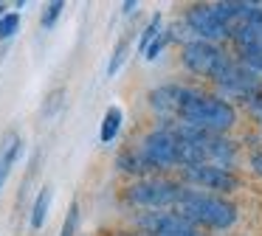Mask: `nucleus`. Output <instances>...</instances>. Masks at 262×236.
Returning <instances> with one entry per match:
<instances>
[{"label":"nucleus","mask_w":262,"mask_h":236,"mask_svg":"<svg viewBox=\"0 0 262 236\" xmlns=\"http://www.w3.org/2000/svg\"><path fill=\"white\" fill-rule=\"evenodd\" d=\"M116 236H144V233H138V230H127V233H116Z\"/></svg>","instance_id":"393cba45"},{"label":"nucleus","mask_w":262,"mask_h":236,"mask_svg":"<svg viewBox=\"0 0 262 236\" xmlns=\"http://www.w3.org/2000/svg\"><path fill=\"white\" fill-rule=\"evenodd\" d=\"M186 96V84H178V82H166L158 84L147 93V104L149 110L158 115V121H175L178 110H181V101Z\"/></svg>","instance_id":"1a4fd4ad"},{"label":"nucleus","mask_w":262,"mask_h":236,"mask_svg":"<svg viewBox=\"0 0 262 236\" xmlns=\"http://www.w3.org/2000/svg\"><path fill=\"white\" fill-rule=\"evenodd\" d=\"M76 230H79V202L74 200L68 205V214H65V222H62L59 236H76Z\"/></svg>","instance_id":"aec40b11"},{"label":"nucleus","mask_w":262,"mask_h":236,"mask_svg":"<svg viewBox=\"0 0 262 236\" xmlns=\"http://www.w3.org/2000/svg\"><path fill=\"white\" fill-rule=\"evenodd\" d=\"M214 87H217V96L220 99H239L245 101L248 96H254L256 90H262V79L256 76V73H251L245 65H239L234 56H228V62L220 67V73H217L214 79Z\"/></svg>","instance_id":"423d86ee"},{"label":"nucleus","mask_w":262,"mask_h":236,"mask_svg":"<svg viewBox=\"0 0 262 236\" xmlns=\"http://www.w3.org/2000/svg\"><path fill=\"white\" fill-rule=\"evenodd\" d=\"M231 42L234 48H251V45H259L262 42V14L254 17V20L243 22V26L231 28Z\"/></svg>","instance_id":"f8f14e48"},{"label":"nucleus","mask_w":262,"mask_h":236,"mask_svg":"<svg viewBox=\"0 0 262 236\" xmlns=\"http://www.w3.org/2000/svg\"><path fill=\"white\" fill-rule=\"evenodd\" d=\"M178 180L186 188H198L206 194H234L239 188V174L234 169H223V166H211V163H200V166H186L178 169Z\"/></svg>","instance_id":"39448f33"},{"label":"nucleus","mask_w":262,"mask_h":236,"mask_svg":"<svg viewBox=\"0 0 262 236\" xmlns=\"http://www.w3.org/2000/svg\"><path fill=\"white\" fill-rule=\"evenodd\" d=\"M144 155V160L155 169V174L172 172V169H181V140L172 129L166 127H155L138 140L136 146Z\"/></svg>","instance_id":"20e7f679"},{"label":"nucleus","mask_w":262,"mask_h":236,"mask_svg":"<svg viewBox=\"0 0 262 236\" xmlns=\"http://www.w3.org/2000/svg\"><path fill=\"white\" fill-rule=\"evenodd\" d=\"M169 42H172V37H169V31H166V28H164V31H161V37L155 39V42L149 45L147 51H144V59H147V62L158 59V56H161V54H164V51H166V45H169Z\"/></svg>","instance_id":"412c9836"},{"label":"nucleus","mask_w":262,"mask_h":236,"mask_svg":"<svg viewBox=\"0 0 262 236\" xmlns=\"http://www.w3.org/2000/svg\"><path fill=\"white\" fill-rule=\"evenodd\" d=\"M226 51L214 42H203V39H192V42L181 45V65L186 67L189 73L194 76H203V79H214L220 73V67L228 62Z\"/></svg>","instance_id":"0eeeda50"},{"label":"nucleus","mask_w":262,"mask_h":236,"mask_svg":"<svg viewBox=\"0 0 262 236\" xmlns=\"http://www.w3.org/2000/svg\"><path fill=\"white\" fill-rule=\"evenodd\" d=\"M136 9H138V3H136V0H127V3H121V14H133Z\"/></svg>","instance_id":"b1692460"},{"label":"nucleus","mask_w":262,"mask_h":236,"mask_svg":"<svg viewBox=\"0 0 262 236\" xmlns=\"http://www.w3.org/2000/svg\"><path fill=\"white\" fill-rule=\"evenodd\" d=\"M3 9H6V6H3V3H0V17H3V14H6V11H3Z\"/></svg>","instance_id":"bb28decb"},{"label":"nucleus","mask_w":262,"mask_h":236,"mask_svg":"<svg viewBox=\"0 0 262 236\" xmlns=\"http://www.w3.org/2000/svg\"><path fill=\"white\" fill-rule=\"evenodd\" d=\"M234 59H237L239 65H245L251 73L262 76V42L259 45H251V48H239L237 54H234Z\"/></svg>","instance_id":"dca6fc26"},{"label":"nucleus","mask_w":262,"mask_h":236,"mask_svg":"<svg viewBox=\"0 0 262 236\" xmlns=\"http://www.w3.org/2000/svg\"><path fill=\"white\" fill-rule=\"evenodd\" d=\"M17 31H20V14L17 11H6V14L0 17V42L12 39Z\"/></svg>","instance_id":"a211bd4d"},{"label":"nucleus","mask_w":262,"mask_h":236,"mask_svg":"<svg viewBox=\"0 0 262 236\" xmlns=\"http://www.w3.org/2000/svg\"><path fill=\"white\" fill-rule=\"evenodd\" d=\"M127 54H130V37H121L119 42H116V48H113V56H110V62H107V76H116V73L124 67Z\"/></svg>","instance_id":"f3484780"},{"label":"nucleus","mask_w":262,"mask_h":236,"mask_svg":"<svg viewBox=\"0 0 262 236\" xmlns=\"http://www.w3.org/2000/svg\"><path fill=\"white\" fill-rule=\"evenodd\" d=\"M172 211H178L189 225H194L203 233L206 230H228L239 219V208L228 197L206 194V191L198 188H183L181 200Z\"/></svg>","instance_id":"f03ea898"},{"label":"nucleus","mask_w":262,"mask_h":236,"mask_svg":"<svg viewBox=\"0 0 262 236\" xmlns=\"http://www.w3.org/2000/svg\"><path fill=\"white\" fill-rule=\"evenodd\" d=\"M161 31H164V17L161 14H152L147 20V26L141 28V34H138V54H144V51L149 48V45L155 42V39L161 37Z\"/></svg>","instance_id":"2eb2a0df"},{"label":"nucleus","mask_w":262,"mask_h":236,"mask_svg":"<svg viewBox=\"0 0 262 236\" xmlns=\"http://www.w3.org/2000/svg\"><path fill=\"white\" fill-rule=\"evenodd\" d=\"M186 236H209V233H203V230H192V233H186Z\"/></svg>","instance_id":"a878e982"},{"label":"nucleus","mask_w":262,"mask_h":236,"mask_svg":"<svg viewBox=\"0 0 262 236\" xmlns=\"http://www.w3.org/2000/svg\"><path fill=\"white\" fill-rule=\"evenodd\" d=\"M181 20L186 22L192 39H203V42H214V45L231 39L228 26H223V20L214 14L211 3H194V6H189V9L183 11Z\"/></svg>","instance_id":"6e6552de"},{"label":"nucleus","mask_w":262,"mask_h":236,"mask_svg":"<svg viewBox=\"0 0 262 236\" xmlns=\"http://www.w3.org/2000/svg\"><path fill=\"white\" fill-rule=\"evenodd\" d=\"M51 200H54V191L51 185H42L40 194L34 197V205H31V214H29V225L31 230H40L48 219V208H51Z\"/></svg>","instance_id":"4468645a"},{"label":"nucleus","mask_w":262,"mask_h":236,"mask_svg":"<svg viewBox=\"0 0 262 236\" xmlns=\"http://www.w3.org/2000/svg\"><path fill=\"white\" fill-rule=\"evenodd\" d=\"M186 185L178 177H166V174H152L144 180H133L124 191L121 200L124 205L138 208V211H172L181 200Z\"/></svg>","instance_id":"7ed1b4c3"},{"label":"nucleus","mask_w":262,"mask_h":236,"mask_svg":"<svg viewBox=\"0 0 262 236\" xmlns=\"http://www.w3.org/2000/svg\"><path fill=\"white\" fill-rule=\"evenodd\" d=\"M20 152H23V140H20L17 132H9L6 138L0 140V188L6 185L9 174H12V166L17 163Z\"/></svg>","instance_id":"9b49d317"},{"label":"nucleus","mask_w":262,"mask_h":236,"mask_svg":"<svg viewBox=\"0 0 262 236\" xmlns=\"http://www.w3.org/2000/svg\"><path fill=\"white\" fill-rule=\"evenodd\" d=\"M248 166H251V172H254L256 177H262V149H254V152H251Z\"/></svg>","instance_id":"5701e85b"},{"label":"nucleus","mask_w":262,"mask_h":236,"mask_svg":"<svg viewBox=\"0 0 262 236\" xmlns=\"http://www.w3.org/2000/svg\"><path fill=\"white\" fill-rule=\"evenodd\" d=\"M121 124H124V110L121 107H107L102 115V127H99V140L102 144H113L121 132Z\"/></svg>","instance_id":"ddd939ff"},{"label":"nucleus","mask_w":262,"mask_h":236,"mask_svg":"<svg viewBox=\"0 0 262 236\" xmlns=\"http://www.w3.org/2000/svg\"><path fill=\"white\" fill-rule=\"evenodd\" d=\"M175 121L189 124L194 129H206V132H214V135H226L237 127V107L231 101L220 99L217 93H206V90L186 84V96L181 101Z\"/></svg>","instance_id":"f257e3e1"},{"label":"nucleus","mask_w":262,"mask_h":236,"mask_svg":"<svg viewBox=\"0 0 262 236\" xmlns=\"http://www.w3.org/2000/svg\"><path fill=\"white\" fill-rule=\"evenodd\" d=\"M62 9H65V3L62 0H54V3H46V9H42V14H40V26L46 28H54L57 26V20H59V14H62Z\"/></svg>","instance_id":"6ab92c4d"},{"label":"nucleus","mask_w":262,"mask_h":236,"mask_svg":"<svg viewBox=\"0 0 262 236\" xmlns=\"http://www.w3.org/2000/svg\"><path fill=\"white\" fill-rule=\"evenodd\" d=\"M259 127H262V124H259Z\"/></svg>","instance_id":"cd10ccee"},{"label":"nucleus","mask_w":262,"mask_h":236,"mask_svg":"<svg viewBox=\"0 0 262 236\" xmlns=\"http://www.w3.org/2000/svg\"><path fill=\"white\" fill-rule=\"evenodd\" d=\"M116 169H119L121 174H130L133 180H144V177H152L155 174V169L144 160V155L136 149V146L119 152V157H116Z\"/></svg>","instance_id":"9d476101"},{"label":"nucleus","mask_w":262,"mask_h":236,"mask_svg":"<svg viewBox=\"0 0 262 236\" xmlns=\"http://www.w3.org/2000/svg\"><path fill=\"white\" fill-rule=\"evenodd\" d=\"M243 104L248 107V112L256 118V124H262V90H256L254 96H248V99H245Z\"/></svg>","instance_id":"4be33fe9"}]
</instances>
